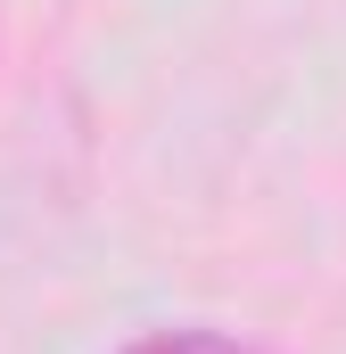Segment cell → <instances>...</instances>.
<instances>
[{
	"mask_svg": "<svg viewBox=\"0 0 346 354\" xmlns=\"http://www.w3.org/2000/svg\"><path fill=\"white\" fill-rule=\"evenodd\" d=\"M124 354H264V346L231 338V330H149V338H132Z\"/></svg>",
	"mask_w": 346,
	"mask_h": 354,
	"instance_id": "6da1fadb",
	"label": "cell"
}]
</instances>
